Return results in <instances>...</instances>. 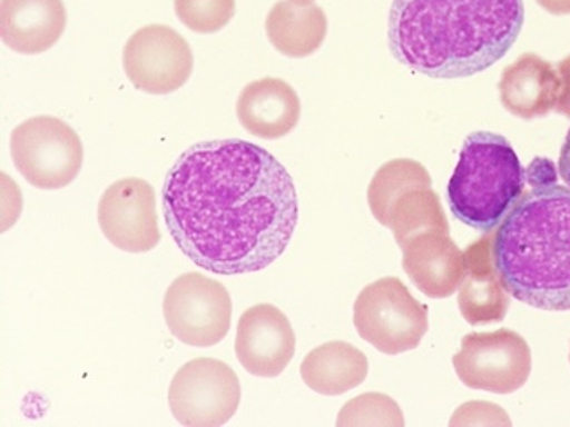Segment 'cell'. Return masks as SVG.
<instances>
[{
  "mask_svg": "<svg viewBox=\"0 0 570 427\" xmlns=\"http://www.w3.org/2000/svg\"><path fill=\"white\" fill-rule=\"evenodd\" d=\"M161 206L179 251L215 276L271 267L298 222L288 170L267 149L239 139L186 149L167 173Z\"/></svg>",
  "mask_w": 570,
  "mask_h": 427,
  "instance_id": "obj_1",
  "label": "cell"
},
{
  "mask_svg": "<svg viewBox=\"0 0 570 427\" xmlns=\"http://www.w3.org/2000/svg\"><path fill=\"white\" fill-rule=\"evenodd\" d=\"M523 23V0H393L389 46L417 75L471 78L509 53Z\"/></svg>",
  "mask_w": 570,
  "mask_h": 427,
  "instance_id": "obj_2",
  "label": "cell"
},
{
  "mask_svg": "<svg viewBox=\"0 0 570 427\" xmlns=\"http://www.w3.org/2000/svg\"><path fill=\"white\" fill-rule=\"evenodd\" d=\"M493 264L521 304L570 310V188L538 182L521 195L493 235Z\"/></svg>",
  "mask_w": 570,
  "mask_h": 427,
  "instance_id": "obj_3",
  "label": "cell"
},
{
  "mask_svg": "<svg viewBox=\"0 0 570 427\" xmlns=\"http://www.w3.org/2000/svg\"><path fill=\"white\" fill-rule=\"evenodd\" d=\"M525 169L504 136L472 132L463 140L459 165L448 182V203L460 222L492 231L525 189Z\"/></svg>",
  "mask_w": 570,
  "mask_h": 427,
  "instance_id": "obj_4",
  "label": "cell"
},
{
  "mask_svg": "<svg viewBox=\"0 0 570 427\" xmlns=\"http://www.w3.org/2000/svg\"><path fill=\"white\" fill-rule=\"evenodd\" d=\"M362 340L386 356L410 352L429 331V308L397 277H385L362 289L353 307Z\"/></svg>",
  "mask_w": 570,
  "mask_h": 427,
  "instance_id": "obj_5",
  "label": "cell"
},
{
  "mask_svg": "<svg viewBox=\"0 0 570 427\" xmlns=\"http://www.w3.org/2000/svg\"><path fill=\"white\" fill-rule=\"evenodd\" d=\"M11 157L27 182L39 189H62L83 167V145L66 121L36 116L11 133Z\"/></svg>",
  "mask_w": 570,
  "mask_h": 427,
  "instance_id": "obj_6",
  "label": "cell"
},
{
  "mask_svg": "<svg viewBox=\"0 0 570 427\" xmlns=\"http://www.w3.org/2000/svg\"><path fill=\"white\" fill-rule=\"evenodd\" d=\"M239 403V378L227 363L218 359L186 363L170 383V411L181 426H224L236 415Z\"/></svg>",
  "mask_w": 570,
  "mask_h": 427,
  "instance_id": "obj_7",
  "label": "cell"
},
{
  "mask_svg": "<svg viewBox=\"0 0 570 427\" xmlns=\"http://www.w3.org/2000/svg\"><path fill=\"white\" fill-rule=\"evenodd\" d=\"M164 317L170 334L186 346L213 347L224 340L230 329V295L218 280L190 271L167 289Z\"/></svg>",
  "mask_w": 570,
  "mask_h": 427,
  "instance_id": "obj_8",
  "label": "cell"
},
{
  "mask_svg": "<svg viewBox=\"0 0 570 427\" xmlns=\"http://www.w3.org/2000/svg\"><path fill=\"white\" fill-rule=\"evenodd\" d=\"M456 375L471 389L511 395L525 386L532 371V352L513 329L469 334L453 356Z\"/></svg>",
  "mask_w": 570,
  "mask_h": 427,
  "instance_id": "obj_9",
  "label": "cell"
},
{
  "mask_svg": "<svg viewBox=\"0 0 570 427\" xmlns=\"http://www.w3.org/2000/svg\"><path fill=\"white\" fill-rule=\"evenodd\" d=\"M124 69L137 90L173 93L190 79L194 53L181 33L170 27H142L125 44Z\"/></svg>",
  "mask_w": 570,
  "mask_h": 427,
  "instance_id": "obj_10",
  "label": "cell"
},
{
  "mask_svg": "<svg viewBox=\"0 0 570 427\" xmlns=\"http://www.w3.org/2000/svg\"><path fill=\"white\" fill-rule=\"evenodd\" d=\"M104 237L121 251L148 252L160 244L154 186L139 177L112 182L99 201Z\"/></svg>",
  "mask_w": 570,
  "mask_h": 427,
  "instance_id": "obj_11",
  "label": "cell"
},
{
  "mask_svg": "<svg viewBox=\"0 0 570 427\" xmlns=\"http://www.w3.org/2000/svg\"><path fill=\"white\" fill-rule=\"evenodd\" d=\"M295 344L288 317L274 305H255L240 316L236 354L248 374L261 378L282 375L294 359Z\"/></svg>",
  "mask_w": 570,
  "mask_h": 427,
  "instance_id": "obj_12",
  "label": "cell"
},
{
  "mask_svg": "<svg viewBox=\"0 0 570 427\" xmlns=\"http://www.w3.org/2000/svg\"><path fill=\"white\" fill-rule=\"evenodd\" d=\"M402 252V267L423 295L444 300L459 291L465 276V252L450 234L422 231L405 242Z\"/></svg>",
  "mask_w": 570,
  "mask_h": 427,
  "instance_id": "obj_13",
  "label": "cell"
},
{
  "mask_svg": "<svg viewBox=\"0 0 570 427\" xmlns=\"http://www.w3.org/2000/svg\"><path fill=\"white\" fill-rule=\"evenodd\" d=\"M493 235H484L465 249V276L459 288V307L471 326L504 320L511 295L500 280L493 264Z\"/></svg>",
  "mask_w": 570,
  "mask_h": 427,
  "instance_id": "obj_14",
  "label": "cell"
},
{
  "mask_svg": "<svg viewBox=\"0 0 570 427\" xmlns=\"http://www.w3.org/2000/svg\"><path fill=\"white\" fill-rule=\"evenodd\" d=\"M237 120L253 137L277 140L294 132L301 120V99L285 79L249 82L237 99Z\"/></svg>",
  "mask_w": 570,
  "mask_h": 427,
  "instance_id": "obj_15",
  "label": "cell"
},
{
  "mask_svg": "<svg viewBox=\"0 0 570 427\" xmlns=\"http://www.w3.org/2000/svg\"><path fill=\"white\" fill-rule=\"evenodd\" d=\"M66 26L62 0H0V38L17 53L51 50L62 38Z\"/></svg>",
  "mask_w": 570,
  "mask_h": 427,
  "instance_id": "obj_16",
  "label": "cell"
},
{
  "mask_svg": "<svg viewBox=\"0 0 570 427\" xmlns=\"http://www.w3.org/2000/svg\"><path fill=\"white\" fill-rule=\"evenodd\" d=\"M499 93L505 111L521 120L544 118L554 111L560 93L557 66L535 53L521 54L500 76Z\"/></svg>",
  "mask_w": 570,
  "mask_h": 427,
  "instance_id": "obj_17",
  "label": "cell"
},
{
  "mask_svg": "<svg viewBox=\"0 0 570 427\" xmlns=\"http://www.w3.org/2000/svg\"><path fill=\"white\" fill-rule=\"evenodd\" d=\"M265 32L285 57H311L327 38V14L314 0H279L267 14Z\"/></svg>",
  "mask_w": 570,
  "mask_h": 427,
  "instance_id": "obj_18",
  "label": "cell"
},
{
  "mask_svg": "<svg viewBox=\"0 0 570 427\" xmlns=\"http://www.w3.org/2000/svg\"><path fill=\"white\" fill-rule=\"evenodd\" d=\"M368 359L347 341H327L307 354L301 365L302 380L314 393L341 396L364 383Z\"/></svg>",
  "mask_w": 570,
  "mask_h": 427,
  "instance_id": "obj_19",
  "label": "cell"
},
{
  "mask_svg": "<svg viewBox=\"0 0 570 427\" xmlns=\"http://www.w3.org/2000/svg\"><path fill=\"white\" fill-rule=\"evenodd\" d=\"M383 227L393 231L401 249L411 237L422 231L438 230L450 234L446 214L442 209L439 195L432 189V179L416 182L402 191L392 201Z\"/></svg>",
  "mask_w": 570,
  "mask_h": 427,
  "instance_id": "obj_20",
  "label": "cell"
},
{
  "mask_svg": "<svg viewBox=\"0 0 570 427\" xmlns=\"http://www.w3.org/2000/svg\"><path fill=\"white\" fill-rule=\"evenodd\" d=\"M432 179L429 170L420 161L399 158L389 161L372 177L367 189V201L371 212L380 225L385 221L392 201L416 182Z\"/></svg>",
  "mask_w": 570,
  "mask_h": 427,
  "instance_id": "obj_21",
  "label": "cell"
},
{
  "mask_svg": "<svg viewBox=\"0 0 570 427\" xmlns=\"http://www.w3.org/2000/svg\"><path fill=\"white\" fill-rule=\"evenodd\" d=\"M404 414L397 403L380 393L356 396L344 405L337 417V426H404Z\"/></svg>",
  "mask_w": 570,
  "mask_h": 427,
  "instance_id": "obj_22",
  "label": "cell"
},
{
  "mask_svg": "<svg viewBox=\"0 0 570 427\" xmlns=\"http://www.w3.org/2000/svg\"><path fill=\"white\" fill-rule=\"evenodd\" d=\"M174 11L191 32L216 33L236 14V0H174Z\"/></svg>",
  "mask_w": 570,
  "mask_h": 427,
  "instance_id": "obj_23",
  "label": "cell"
},
{
  "mask_svg": "<svg viewBox=\"0 0 570 427\" xmlns=\"http://www.w3.org/2000/svg\"><path fill=\"white\" fill-rule=\"evenodd\" d=\"M474 424H499L511 426L508 415L492 403L475 401L463 405L451 419V426H474Z\"/></svg>",
  "mask_w": 570,
  "mask_h": 427,
  "instance_id": "obj_24",
  "label": "cell"
},
{
  "mask_svg": "<svg viewBox=\"0 0 570 427\" xmlns=\"http://www.w3.org/2000/svg\"><path fill=\"white\" fill-rule=\"evenodd\" d=\"M557 72L560 78V93H558L554 111L570 118V54L563 58L562 62L557 63Z\"/></svg>",
  "mask_w": 570,
  "mask_h": 427,
  "instance_id": "obj_25",
  "label": "cell"
},
{
  "mask_svg": "<svg viewBox=\"0 0 570 427\" xmlns=\"http://www.w3.org/2000/svg\"><path fill=\"white\" fill-rule=\"evenodd\" d=\"M558 172L562 177V181L570 188V128L567 132L566 142H563L562 151H560V160H558Z\"/></svg>",
  "mask_w": 570,
  "mask_h": 427,
  "instance_id": "obj_26",
  "label": "cell"
},
{
  "mask_svg": "<svg viewBox=\"0 0 570 427\" xmlns=\"http://www.w3.org/2000/svg\"><path fill=\"white\" fill-rule=\"evenodd\" d=\"M535 2L554 17L570 14V0H535Z\"/></svg>",
  "mask_w": 570,
  "mask_h": 427,
  "instance_id": "obj_27",
  "label": "cell"
},
{
  "mask_svg": "<svg viewBox=\"0 0 570 427\" xmlns=\"http://www.w3.org/2000/svg\"><path fill=\"white\" fill-rule=\"evenodd\" d=\"M569 361H570V356H569Z\"/></svg>",
  "mask_w": 570,
  "mask_h": 427,
  "instance_id": "obj_28",
  "label": "cell"
}]
</instances>
